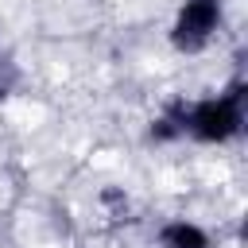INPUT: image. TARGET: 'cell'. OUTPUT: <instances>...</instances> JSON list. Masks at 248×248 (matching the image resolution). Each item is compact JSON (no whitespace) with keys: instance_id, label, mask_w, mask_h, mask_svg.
<instances>
[{"instance_id":"1","label":"cell","mask_w":248,"mask_h":248,"mask_svg":"<svg viewBox=\"0 0 248 248\" xmlns=\"http://www.w3.org/2000/svg\"><path fill=\"white\" fill-rule=\"evenodd\" d=\"M240 128H244V85L240 81L229 93L186 108V136H194L202 143H225V140L240 136Z\"/></svg>"},{"instance_id":"2","label":"cell","mask_w":248,"mask_h":248,"mask_svg":"<svg viewBox=\"0 0 248 248\" xmlns=\"http://www.w3.org/2000/svg\"><path fill=\"white\" fill-rule=\"evenodd\" d=\"M221 27V0H186L178 19H174V31H170V43L186 54H198L213 31Z\"/></svg>"},{"instance_id":"3","label":"cell","mask_w":248,"mask_h":248,"mask_svg":"<svg viewBox=\"0 0 248 248\" xmlns=\"http://www.w3.org/2000/svg\"><path fill=\"white\" fill-rule=\"evenodd\" d=\"M159 248H209V236L190 221H170L159 232Z\"/></svg>"},{"instance_id":"4","label":"cell","mask_w":248,"mask_h":248,"mask_svg":"<svg viewBox=\"0 0 248 248\" xmlns=\"http://www.w3.org/2000/svg\"><path fill=\"white\" fill-rule=\"evenodd\" d=\"M186 101H170L167 105V112L151 124V140H159V143H170V140H178V136H186Z\"/></svg>"}]
</instances>
